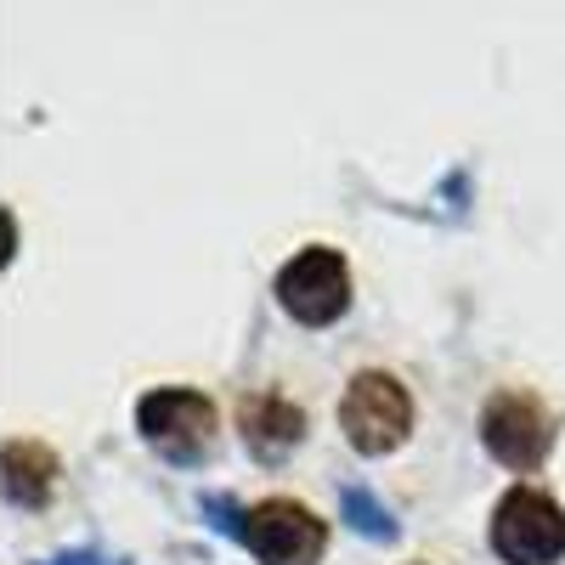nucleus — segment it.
<instances>
[{
  "label": "nucleus",
  "instance_id": "nucleus-1",
  "mask_svg": "<svg viewBox=\"0 0 565 565\" xmlns=\"http://www.w3.org/2000/svg\"><path fill=\"white\" fill-rule=\"evenodd\" d=\"M492 548L509 565H554L565 554V509L537 487L503 492L492 514Z\"/></svg>",
  "mask_w": 565,
  "mask_h": 565
},
{
  "label": "nucleus",
  "instance_id": "nucleus-2",
  "mask_svg": "<svg viewBox=\"0 0 565 565\" xmlns=\"http://www.w3.org/2000/svg\"><path fill=\"white\" fill-rule=\"evenodd\" d=\"M340 424H345V441L367 458H380L391 447L407 441V424H413V402L407 391L391 380V373H356L345 402H340Z\"/></svg>",
  "mask_w": 565,
  "mask_h": 565
},
{
  "label": "nucleus",
  "instance_id": "nucleus-3",
  "mask_svg": "<svg viewBox=\"0 0 565 565\" xmlns=\"http://www.w3.org/2000/svg\"><path fill=\"white\" fill-rule=\"evenodd\" d=\"M277 295H282V306H289L295 322L322 328V322H334L351 306V271H345L340 249L311 244V249H300L289 266L277 271Z\"/></svg>",
  "mask_w": 565,
  "mask_h": 565
},
{
  "label": "nucleus",
  "instance_id": "nucleus-4",
  "mask_svg": "<svg viewBox=\"0 0 565 565\" xmlns=\"http://www.w3.org/2000/svg\"><path fill=\"white\" fill-rule=\"evenodd\" d=\"M238 532H244V543L255 548L260 565H311L328 543L322 521L295 498H266V503L244 509Z\"/></svg>",
  "mask_w": 565,
  "mask_h": 565
},
{
  "label": "nucleus",
  "instance_id": "nucleus-5",
  "mask_svg": "<svg viewBox=\"0 0 565 565\" xmlns=\"http://www.w3.org/2000/svg\"><path fill=\"white\" fill-rule=\"evenodd\" d=\"M481 436H487V452L509 469H537L548 458V441H554V424L543 413L537 396L526 391H498L481 413Z\"/></svg>",
  "mask_w": 565,
  "mask_h": 565
},
{
  "label": "nucleus",
  "instance_id": "nucleus-6",
  "mask_svg": "<svg viewBox=\"0 0 565 565\" xmlns=\"http://www.w3.org/2000/svg\"><path fill=\"white\" fill-rule=\"evenodd\" d=\"M136 424L164 458H199L215 447V407L199 391H153L141 396Z\"/></svg>",
  "mask_w": 565,
  "mask_h": 565
},
{
  "label": "nucleus",
  "instance_id": "nucleus-7",
  "mask_svg": "<svg viewBox=\"0 0 565 565\" xmlns=\"http://www.w3.org/2000/svg\"><path fill=\"white\" fill-rule=\"evenodd\" d=\"M238 424H244V441H249L260 458L289 452V447L306 436V413H300L289 396H277V391L244 396V407H238Z\"/></svg>",
  "mask_w": 565,
  "mask_h": 565
},
{
  "label": "nucleus",
  "instance_id": "nucleus-8",
  "mask_svg": "<svg viewBox=\"0 0 565 565\" xmlns=\"http://www.w3.org/2000/svg\"><path fill=\"white\" fill-rule=\"evenodd\" d=\"M57 487V458L40 441H12L7 447V498L12 503H45Z\"/></svg>",
  "mask_w": 565,
  "mask_h": 565
}]
</instances>
